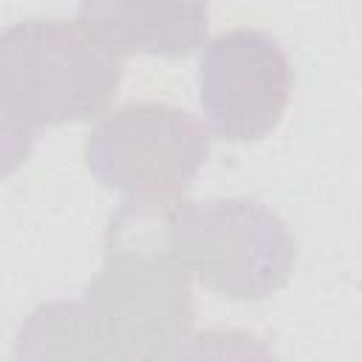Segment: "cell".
Masks as SVG:
<instances>
[{"label": "cell", "instance_id": "4", "mask_svg": "<svg viewBox=\"0 0 362 362\" xmlns=\"http://www.w3.org/2000/svg\"><path fill=\"white\" fill-rule=\"evenodd\" d=\"M209 153L204 124L181 107L133 102L102 116L85 141L93 178L127 201L175 204Z\"/></svg>", "mask_w": 362, "mask_h": 362}, {"label": "cell", "instance_id": "3", "mask_svg": "<svg viewBox=\"0 0 362 362\" xmlns=\"http://www.w3.org/2000/svg\"><path fill=\"white\" fill-rule=\"evenodd\" d=\"M82 308L107 362L161 354L192 334L189 274L173 252L105 246L96 277L82 291Z\"/></svg>", "mask_w": 362, "mask_h": 362}, {"label": "cell", "instance_id": "5", "mask_svg": "<svg viewBox=\"0 0 362 362\" xmlns=\"http://www.w3.org/2000/svg\"><path fill=\"white\" fill-rule=\"evenodd\" d=\"M291 96L283 45L257 28H232L206 42L198 62V102L206 124L226 141L269 136Z\"/></svg>", "mask_w": 362, "mask_h": 362}, {"label": "cell", "instance_id": "6", "mask_svg": "<svg viewBox=\"0 0 362 362\" xmlns=\"http://www.w3.org/2000/svg\"><path fill=\"white\" fill-rule=\"evenodd\" d=\"M76 23L93 34L113 57L150 54L184 57L206 40L209 8L204 3L181 6H130V3H82Z\"/></svg>", "mask_w": 362, "mask_h": 362}, {"label": "cell", "instance_id": "2", "mask_svg": "<svg viewBox=\"0 0 362 362\" xmlns=\"http://www.w3.org/2000/svg\"><path fill=\"white\" fill-rule=\"evenodd\" d=\"M173 255L201 286L229 300H260L288 283L297 240L260 201H181L173 218Z\"/></svg>", "mask_w": 362, "mask_h": 362}, {"label": "cell", "instance_id": "8", "mask_svg": "<svg viewBox=\"0 0 362 362\" xmlns=\"http://www.w3.org/2000/svg\"><path fill=\"white\" fill-rule=\"evenodd\" d=\"M133 362H277L272 348L240 328H206L187 334L173 348Z\"/></svg>", "mask_w": 362, "mask_h": 362}, {"label": "cell", "instance_id": "7", "mask_svg": "<svg viewBox=\"0 0 362 362\" xmlns=\"http://www.w3.org/2000/svg\"><path fill=\"white\" fill-rule=\"evenodd\" d=\"M11 362H107L82 303L37 305L14 342Z\"/></svg>", "mask_w": 362, "mask_h": 362}, {"label": "cell", "instance_id": "1", "mask_svg": "<svg viewBox=\"0 0 362 362\" xmlns=\"http://www.w3.org/2000/svg\"><path fill=\"white\" fill-rule=\"evenodd\" d=\"M122 82L113 57L79 23L34 17L0 34L3 170L25 161L40 127L99 116Z\"/></svg>", "mask_w": 362, "mask_h": 362}]
</instances>
